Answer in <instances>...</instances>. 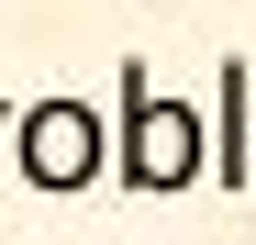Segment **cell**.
Returning <instances> with one entry per match:
<instances>
[{
	"label": "cell",
	"mask_w": 256,
	"mask_h": 245,
	"mask_svg": "<svg viewBox=\"0 0 256 245\" xmlns=\"http://www.w3.org/2000/svg\"><path fill=\"white\" fill-rule=\"evenodd\" d=\"M212 168L223 178H256V78L223 67V112H212Z\"/></svg>",
	"instance_id": "3957f363"
},
{
	"label": "cell",
	"mask_w": 256,
	"mask_h": 245,
	"mask_svg": "<svg viewBox=\"0 0 256 245\" xmlns=\"http://www.w3.org/2000/svg\"><path fill=\"white\" fill-rule=\"evenodd\" d=\"M190 168H200V112L156 100L145 78H122V178L134 190H178Z\"/></svg>",
	"instance_id": "6da1fadb"
},
{
	"label": "cell",
	"mask_w": 256,
	"mask_h": 245,
	"mask_svg": "<svg viewBox=\"0 0 256 245\" xmlns=\"http://www.w3.org/2000/svg\"><path fill=\"white\" fill-rule=\"evenodd\" d=\"M22 168L45 178V190H78V178L100 168V112L90 100H45V112L22 122Z\"/></svg>",
	"instance_id": "7a4b0ae2"
}]
</instances>
